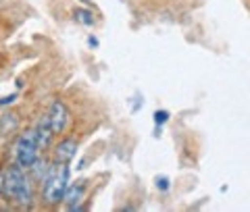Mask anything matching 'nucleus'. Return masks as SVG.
Here are the masks:
<instances>
[{
    "label": "nucleus",
    "instance_id": "f257e3e1",
    "mask_svg": "<svg viewBox=\"0 0 250 212\" xmlns=\"http://www.w3.org/2000/svg\"><path fill=\"white\" fill-rule=\"evenodd\" d=\"M4 193L9 198L17 200L23 206H29L31 204V185L27 181V177L23 175V169L19 167H13L9 173L4 175Z\"/></svg>",
    "mask_w": 250,
    "mask_h": 212
},
{
    "label": "nucleus",
    "instance_id": "f03ea898",
    "mask_svg": "<svg viewBox=\"0 0 250 212\" xmlns=\"http://www.w3.org/2000/svg\"><path fill=\"white\" fill-rule=\"evenodd\" d=\"M69 183V169L62 167L61 171L57 167L50 169V175L44 181V200L48 204H59L65 200L67 193V185Z\"/></svg>",
    "mask_w": 250,
    "mask_h": 212
},
{
    "label": "nucleus",
    "instance_id": "7ed1b4c3",
    "mask_svg": "<svg viewBox=\"0 0 250 212\" xmlns=\"http://www.w3.org/2000/svg\"><path fill=\"white\" fill-rule=\"evenodd\" d=\"M38 137H36V131H25L23 135L19 137L17 146H15V158H17V164L21 169H31L34 162L38 160Z\"/></svg>",
    "mask_w": 250,
    "mask_h": 212
},
{
    "label": "nucleus",
    "instance_id": "20e7f679",
    "mask_svg": "<svg viewBox=\"0 0 250 212\" xmlns=\"http://www.w3.org/2000/svg\"><path fill=\"white\" fill-rule=\"evenodd\" d=\"M48 116H50V123H52L54 133H61L62 129L67 127V123H69V111H67V106L62 104L61 100H54L52 102Z\"/></svg>",
    "mask_w": 250,
    "mask_h": 212
},
{
    "label": "nucleus",
    "instance_id": "39448f33",
    "mask_svg": "<svg viewBox=\"0 0 250 212\" xmlns=\"http://www.w3.org/2000/svg\"><path fill=\"white\" fill-rule=\"evenodd\" d=\"M36 137H38V146H40V150H44V148L50 146L52 141V135H54V129H52V123H50V116L46 115L42 116L40 121H38L36 125Z\"/></svg>",
    "mask_w": 250,
    "mask_h": 212
},
{
    "label": "nucleus",
    "instance_id": "423d86ee",
    "mask_svg": "<svg viewBox=\"0 0 250 212\" xmlns=\"http://www.w3.org/2000/svg\"><path fill=\"white\" fill-rule=\"evenodd\" d=\"M75 152H77L75 139H62L57 146V150H54V160L61 162V164H67L75 156Z\"/></svg>",
    "mask_w": 250,
    "mask_h": 212
},
{
    "label": "nucleus",
    "instance_id": "0eeeda50",
    "mask_svg": "<svg viewBox=\"0 0 250 212\" xmlns=\"http://www.w3.org/2000/svg\"><path fill=\"white\" fill-rule=\"evenodd\" d=\"M83 198V185H73V187H67V193H65V202L69 204L71 210H82L80 202Z\"/></svg>",
    "mask_w": 250,
    "mask_h": 212
},
{
    "label": "nucleus",
    "instance_id": "6e6552de",
    "mask_svg": "<svg viewBox=\"0 0 250 212\" xmlns=\"http://www.w3.org/2000/svg\"><path fill=\"white\" fill-rule=\"evenodd\" d=\"M19 127V116L15 113H4L0 116V135H9Z\"/></svg>",
    "mask_w": 250,
    "mask_h": 212
},
{
    "label": "nucleus",
    "instance_id": "1a4fd4ad",
    "mask_svg": "<svg viewBox=\"0 0 250 212\" xmlns=\"http://www.w3.org/2000/svg\"><path fill=\"white\" fill-rule=\"evenodd\" d=\"M31 169H34V173H36V179H40V181H46V177L50 175V169H52V167H48V162H46V160L38 158Z\"/></svg>",
    "mask_w": 250,
    "mask_h": 212
},
{
    "label": "nucleus",
    "instance_id": "9d476101",
    "mask_svg": "<svg viewBox=\"0 0 250 212\" xmlns=\"http://www.w3.org/2000/svg\"><path fill=\"white\" fill-rule=\"evenodd\" d=\"M73 17H75L77 23H82V25H88V27L94 25V15L88 9H75L73 11Z\"/></svg>",
    "mask_w": 250,
    "mask_h": 212
},
{
    "label": "nucleus",
    "instance_id": "9b49d317",
    "mask_svg": "<svg viewBox=\"0 0 250 212\" xmlns=\"http://www.w3.org/2000/svg\"><path fill=\"white\" fill-rule=\"evenodd\" d=\"M169 119V113H165V111H156L154 113V121L156 123H165Z\"/></svg>",
    "mask_w": 250,
    "mask_h": 212
},
{
    "label": "nucleus",
    "instance_id": "f8f14e48",
    "mask_svg": "<svg viewBox=\"0 0 250 212\" xmlns=\"http://www.w3.org/2000/svg\"><path fill=\"white\" fill-rule=\"evenodd\" d=\"M156 187H161V190H167V187H169V179L167 177L156 179Z\"/></svg>",
    "mask_w": 250,
    "mask_h": 212
},
{
    "label": "nucleus",
    "instance_id": "ddd939ff",
    "mask_svg": "<svg viewBox=\"0 0 250 212\" xmlns=\"http://www.w3.org/2000/svg\"><path fill=\"white\" fill-rule=\"evenodd\" d=\"M15 98H17L15 94H13V96H9V98H2V100H0V104H11V102H13Z\"/></svg>",
    "mask_w": 250,
    "mask_h": 212
},
{
    "label": "nucleus",
    "instance_id": "4468645a",
    "mask_svg": "<svg viewBox=\"0 0 250 212\" xmlns=\"http://www.w3.org/2000/svg\"><path fill=\"white\" fill-rule=\"evenodd\" d=\"M2 192H4V175L0 173V193H2Z\"/></svg>",
    "mask_w": 250,
    "mask_h": 212
},
{
    "label": "nucleus",
    "instance_id": "2eb2a0df",
    "mask_svg": "<svg viewBox=\"0 0 250 212\" xmlns=\"http://www.w3.org/2000/svg\"><path fill=\"white\" fill-rule=\"evenodd\" d=\"M88 44L90 46H98V40H96V38H88Z\"/></svg>",
    "mask_w": 250,
    "mask_h": 212
}]
</instances>
